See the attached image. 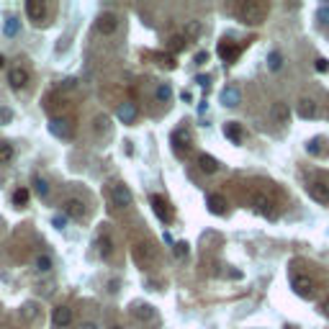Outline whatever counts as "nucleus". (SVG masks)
Instances as JSON below:
<instances>
[{"mask_svg": "<svg viewBox=\"0 0 329 329\" xmlns=\"http://www.w3.org/2000/svg\"><path fill=\"white\" fill-rule=\"evenodd\" d=\"M239 18L244 21V24L249 26H257V24H263V21L268 18L270 13V5L265 3V0H244V3L239 5Z\"/></svg>", "mask_w": 329, "mask_h": 329, "instance_id": "nucleus-1", "label": "nucleus"}, {"mask_svg": "<svg viewBox=\"0 0 329 329\" xmlns=\"http://www.w3.org/2000/svg\"><path fill=\"white\" fill-rule=\"evenodd\" d=\"M131 260L137 265H142V268H147L154 260V247L150 244V242H137L131 247Z\"/></svg>", "mask_w": 329, "mask_h": 329, "instance_id": "nucleus-2", "label": "nucleus"}, {"mask_svg": "<svg viewBox=\"0 0 329 329\" xmlns=\"http://www.w3.org/2000/svg\"><path fill=\"white\" fill-rule=\"evenodd\" d=\"M111 201H113V206H119V209H129L134 203V196L123 183H116V185H111Z\"/></svg>", "mask_w": 329, "mask_h": 329, "instance_id": "nucleus-3", "label": "nucleus"}, {"mask_svg": "<svg viewBox=\"0 0 329 329\" xmlns=\"http://www.w3.org/2000/svg\"><path fill=\"white\" fill-rule=\"evenodd\" d=\"M190 144H193V139H190V131H188V129H175V131H173V150H175L180 157L188 154Z\"/></svg>", "mask_w": 329, "mask_h": 329, "instance_id": "nucleus-4", "label": "nucleus"}, {"mask_svg": "<svg viewBox=\"0 0 329 329\" xmlns=\"http://www.w3.org/2000/svg\"><path fill=\"white\" fill-rule=\"evenodd\" d=\"M95 29H98V33H103V36H111V33L119 29L116 13H100L98 21H95Z\"/></svg>", "mask_w": 329, "mask_h": 329, "instance_id": "nucleus-5", "label": "nucleus"}, {"mask_svg": "<svg viewBox=\"0 0 329 329\" xmlns=\"http://www.w3.org/2000/svg\"><path fill=\"white\" fill-rule=\"evenodd\" d=\"M293 291H296L301 299H311L314 296V280L309 275H296L293 278Z\"/></svg>", "mask_w": 329, "mask_h": 329, "instance_id": "nucleus-6", "label": "nucleus"}, {"mask_svg": "<svg viewBox=\"0 0 329 329\" xmlns=\"http://www.w3.org/2000/svg\"><path fill=\"white\" fill-rule=\"evenodd\" d=\"M252 206H255V211L257 213H263V216H268V219H273L275 216V203L273 201H270L268 196H265V193H257V196H255V201H252Z\"/></svg>", "mask_w": 329, "mask_h": 329, "instance_id": "nucleus-7", "label": "nucleus"}, {"mask_svg": "<svg viewBox=\"0 0 329 329\" xmlns=\"http://www.w3.org/2000/svg\"><path fill=\"white\" fill-rule=\"evenodd\" d=\"M26 16L31 21H44L47 18V3L44 0H26Z\"/></svg>", "mask_w": 329, "mask_h": 329, "instance_id": "nucleus-8", "label": "nucleus"}, {"mask_svg": "<svg viewBox=\"0 0 329 329\" xmlns=\"http://www.w3.org/2000/svg\"><path fill=\"white\" fill-rule=\"evenodd\" d=\"M49 134L52 137H60V139H67L72 134V126L67 119H52L49 121Z\"/></svg>", "mask_w": 329, "mask_h": 329, "instance_id": "nucleus-9", "label": "nucleus"}, {"mask_svg": "<svg viewBox=\"0 0 329 329\" xmlns=\"http://www.w3.org/2000/svg\"><path fill=\"white\" fill-rule=\"evenodd\" d=\"M150 206H152V211H154V216L160 219V221H170V209H167V201L162 198V196H152L150 198Z\"/></svg>", "mask_w": 329, "mask_h": 329, "instance_id": "nucleus-10", "label": "nucleus"}, {"mask_svg": "<svg viewBox=\"0 0 329 329\" xmlns=\"http://www.w3.org/2000/svg\"><path fill=\"white\" fill-rule=\"evenodd\" d=\"M8 83H10V88H16V90L26 88V83H29V72L24 70V67H13V70L8 72Z\"/></svg>", "mask_w": 329, "mask_h": 329, "instance_id": "nucleus-11", "label": "nucleus"}, {"mask_svg": "<svg viewBox=\"0 0 329 329\" xmlns=\"http://www.w3.org/2000/svg\"><path fill=\"white\" fill-rule=\"evenodd\" d=\"M64 213L72 219H83L85 216V203L80 198H67L64 201Z\"/></svg>", "mask_w": 329, "mask_h": 329, "instance_id": "nucleus-12", "label": "nucleus"}, {"mask_svg": "<svg viewBox=\"0 0 329 329\" xmlns=\"http://www.w3.org/2000/svg\"><path fill=\"white\" fill-rule=\"evenodd\" d=\"M72 322V309H67V306H57L52 311V324L54 327H67Z\"/></svg>", "mask_w": 329, "mask_h": 329, "instance_id": "nucleus-13", "label": "nucleus"}, {"mask_svg": "<svg viewBox=\"0 0 329 329\" xmlns=\"http://www.w3.org/2000/svg\"><path fill=\"white\" fill-rule=\"evenodd\" d=\"M224 137L229 139V142H234V144H239L242 137H244V129H242L237 121H226V123H224Z\"/></svg>", "mask_w": 329, "mask_h": 329, "instance_id": "nucleus-14", "label": "nucleus"}, {"mask_svg": "<svg viewBox=\"0 0 329 329\" xmlns=\"http://www.w3.org/2000/svg\"><path fill=\"white\" fill-rule=\"evenodd\" d=\"M206 206H209V211L213 213V216H224V213L229 211V206H226V198H224V196H209Z\"/></svg>", "mask_w": 329, "mask_h": 329, "instance_id": "nucleus-15", "label": "nucleus"}, {"mask_svg": "<svg viewBox=\"0 0 329 329\" xmlns=\"http://www.w3.org/2000/svg\"><path fill=\"white\" fill-rule=\"evenodd\" d=\"M239 98H242V93H239V88H234V85H229V88L221 90V103H224L226 108H234L237 103H239Z\"/></svg>", "mask_w": 329, "mask_h": 329, "instance_id": "nucleus-16", "label": "nucleus"}, {"mask_svg": "<svg viewBox=\"0 0 329 329\" xmlns=\"http://www.w3.org/2000/svg\"><path fill=\"white\" fill-rule=\"evenodd\" d=\"M296 113L301 119H314L316 116V103L311 98H301L299 103H296Z\"/></svg>", "mask_w": 329, "mask_h": 329, "instance_id": "nucleus-17", "label": "nucleus"}, {"mask_svg": "<svg viewBox=\"0 0 329 329\" xmlns=\"http://www.w3.org/2000/svg\"><path fill=\"white\" fill-rule=\"evenodd\" d=\"M198 167H201L206 175H213L221 165H219L216 157H211V154H198Z\"/></svg>", "mask_w": 329, "mask_h": 329, "instance_id": "nucleus-18", "label": "nucleus"}, {"mask_svg": "<svg viewBox=\"0 0 329 329\" xmlns=\"http://www.w3.org/2000/svg\"><path fill=\"white\" fill-rule=\"evenodd\" d=\"M131 316H137V319H142V322H150V319H154V309L150 303H134L131 306Z\"/></svg>", "mask_w": 329, "mask_h": 329, "instance_id": "nucleus-19", "label": "nucleus"}, {"mask_svg": "<svg viewBox=\"0 0 329 329\" xmlns=\"http://www.w3.org/2000/svg\"><path fill=\"white\" fill-rule=\"evenodd\" d=\"M116 116L123 121V123H134V119H137V106L134 103H121L116 108Z\"/></svg>", "mask_w": 329, "mask_h": 329, "instance_id": "nucleus-20", "label": "nucleus"}, {"mask_svg": "<svg viewBox=\"0 0 329 329\" xmlns=\"http://www.w3.org/2000/svg\"><path fill=\"white\" fill-rule=\"evenodd\" d=\"M309 193H311V198H314V201L329 203V188H327L324 183H309Z\"/></svg>", "mask_w": 329, "mask_h": 329, "instance_id": "nucleus-21", "label": "nucleus"}, {"mask_svg": "<svg viewBox=\"0 0 329 329\" xmlns=\"http://www.w3.org/2000/svg\"><path fill=\"white\" fill-rule=\"evenodd\" d=\"M31 188H33V193H36L39 198H47L49 196V183H47V178H44V175H33Z\"/></svg>", "mask_w": 329, "mask_h": 329, "instance_id": "nucleus-22", "label": "nucleus"}, {"mask_svg": "<svg viewBox=\"0 0 329 329\" xmlns=\"http://www.w3.org/2000/svg\"><path fill=\"white\" fill-rule=\"evenodd\" d=\"M95 247H98V255H100V257H108V255H111V249H113L111 237H108V234H100V237H98V242H95Z\"/></svg>", "mask_w": 329, "mask_h": 329, "instance_id": "nucleus-23", "label": "nucleus"}, {"mask_svg": "<svg viewBox=\"0 0 329 329\" xmlns=\"http://www.w3.org/2000/svg\"><path fill=\"white\" fill-rule=\"evenodd\" d=\"M185 44H188V39L183 36V33H178V36H170L167 49H170V54H178V52H183V49H185Z\"/></svg>", "mask_w": 329, "mask_h": 329, "instance_id": "nucleus-24", "label": "nucleus"}, {"mask_svg": "<svg viewBox=\"0 0 329 329\" xmlns=\"http://www.w3.org/2000/svg\"><path fill=\"white\" fill-rule=\"evenodd\" d=\"M280 67H283V54L280 52H270L268 54V70L270 72H278Z\"/></svg>", "mask_w": 329, "mask_h": 329, "instance_id": "nucleus-25", "label": "nucleus"}, {"mask_svg": "<svg viewBox=\"0 0 329 329\" xmlns=\"http://www.w3.org/2000/svg\"><path fill=\"white\" fill-rule=\"evenodd\" d=\"M18 31H21V24H18V18H16V16L5 18V26H3V33H5V36H16Z\"/></svg>", "mask_w": 329, "mask_h": 329, "instance_id": "nucleus-26", "label": "nucleus"}, {"mask_svg": "<svg viewBox=\"0 0 329 329\" xmlns=\"http://www.w3.org/2000/svg\"><path fill=\"white\" fill-rule=\"evenodd\" d=\"M157 62H160L162 67H165V70H175V54H170V52H160V54H157Z\"/></svg>", "mask_w": 329, "mask_h": 329, "instance_id": "nucleus-27", "label": "nucleus"}, {"mask_svg": "<svg viewBox=\"0 0 329 329\" xmlns=\"http://www.w3.org/2000/svg\"><path fill=\"white\" fill-rule=\"evenodd\" d=\"M13 160V144H8V142H0V165H5Z\"/></svg>", "mask_w": 329, "mask_h": 329, "instance_id": "nucleus-28", "label": "nucleus"}, {"mask_svg": "<svg viewBox=\"0 0 329 329\" xmlns=\"http://www.w3.org/2000/svg\"><path fill=\"white\" fill-rule=\"evenodd\" d=\"M288 116H291V111H288L286 103H275L273 106V119L275 121H288Z\"/></svg>", "mask_w": 329, "mask_h": 329, "instance_id": "nucleus-29", "label": "nucleus"}, {"mask_svg": "<svg viewBox=\"0 0 329 329\" xmlns=\"http://www.w3.org/2000/svg\"><path fill=\"white\" fill-rule=\"evenodd\" d=\"M36 270H39V273H49V270H52V257L49 255H39L36 257Z\"/></svg>", "mask_w": 329, "mask_h": 329, "instance_id": "nucleus-30", "label": "nucleus"}, {"mask_svg": "<svg viewBox=\"0 0 329 329\" xmlns=\"http://www.w3.org/2000/svg\"><path fill=\"white\" fill-rule=\"evenodd\" d=\"M26 201H29V188H18L13 193V203L16 206H26Z\"/></svg>", "mask_w": 329, "mask_h": 329, "instance_id": "nucleus-31", "label": "nucleus"}, {"mask_svg": "<svg viewBox=\"0 0 329 329\" xmlns=\"http://www.w3.org/2000/svg\"><path fill=\"white\" fill-rule=\"evenodd\" d=\"M95 131H98V134H106V131H108V116H106V113L95 116Z\"/></svg>", "mask_w": 329, "mask_h": 329, "instance_id": "nucleus-32", "label": "nucleus"}, {"mask_svg": "<svg viewBox=\"0 0 329 329\" xmlns=\"http://www.w3.org/2000/svg\"><path fill=\"white\" fill-rule=\"evenodd\" d=\"M219 54L224 57V60H226V62H232V60H234V57H237V49H232V47H229V44H221V47H219Z\"/></svg>", "mask_w": 329, "mask_h": 329, "instance_id": "nucleus-33", "label": "nucleus"}, {"mask_svg": "<svg viewBox=\"0 0 329 329\" xmlns=\"http://www.w3.org/2000/svg\"><path fill=\"white\" fill-rule=\"evenodd\" d=\"M154 95H157V100H170V95H173V90H170V85H160V88H157L154 90Z\"/></svg>", "mask_w": 329, "mask_h": 329, "instance_id": "nucleus-34", "label": "nucleus"}, {"mask_svg": "<svg viewBox=\"0 0 329 329\" xmlns=\"http://www.w3.org/2000/svg\"><path fill=\"white\" fill-rule=\"evenodd\" d=\"M316 21L324 26H329V5H322L319 10H316Z\"/></svg>", "mask_w": 329, "mask_h": 329, "instance_id": "nucleus-35", "label": "nucleus"}, {"mask_svg": "<svg viewBox=\"0 0 329 329\" xmlns=\"http://www.w3.org/2000/svg\"><path fill=\"white\" fill-rule=\"evenodd\" d=\"M24 316H26V319H36V316H39V306L36 303H26L24 306Z\"/></svg>", "mask_w": 329, "mask_h": 329, "instance_id": "nucleus-36", "label": "nucleus"}, {"mask_svg": "<svg viewBox=\"0 0 329 329\" xmlns=\"http://www.w3.org/2000/svg\"><path fill=\"white\" fill-rule=\"evenodd\" d=\"M314 70H316V72H327V70H329V60H324V57H316Z\"/></svg>", "mask_w": 329, "mask_h": 329, "instance_id": "nucleus-37", "label": "nucleus"}, {"mask_svg": "<svg viewBox=\"0 0 329 329\" xmlns=\"http://www.w3.org/2000/svg\"><path fill=\"white\" fill-rule=\"evenodd\" d=\"M173 252H175V257H185L188 255V242H178L173 247Z\"/></svg>", "mask_w": 329, "mask_h": 329, "instance_id": "nucleus-38", "label": "nucleus"}, {"mask_svg": "<svg viewBox=\"0 0 329 329\" xmlns=\"http://www.w3.org/2000/svg\"><path fill=\"white\" fill-rule=\"evenodd\" d=\"M306 152H309V154H319L322 152V144L316 142V139H311L309 144H306Z\"/></svg>", "mask_w": 329, "mask_h": 329, "instance_id": "nucleus-39", "label": "nucleus"}, {"mask_svg": "<svg viewBox=\"0 0 329 329\" xmlns=\"http://www.w3.org/2000/svg\"><path fill=\"white\" fill-rule=\"evenodd\" d=\"M188 36H201V24H188L185 39H188Z\"/></svg>", "mask_w": 329, "mask_h": 329, "instance_id": "nucleus-40", "label": "nucleus"}, {"mask_svg": "<svg viewBox=\"0 0 329 329\" xmlns=\"http://www.w3.org/2000/svg\"><path fill=\"white\" fill-rule=\"evenodd\" d=\"M10 119H13V113H10L8 108H0V123H3V126L10 123Z\"/></svg>", "mask_w": 329, "mask_h": 329, "instance_id": "nucleus-41", "label": "nucleus"}, {"mask_svg": "<svg viewBox=\"0 0 329 329\" xmlns=\"http://www.w3.org/2000/svg\"><path fill=\"white\" fill-rule=\"evenodd\" d=\"M75 88H77L75 77H67V80H62V90H75Z\"/></svg>", "mask_w": 329, "mask_h": 329, "instance_id": "nucleus-42", "label": "nucleus"}, {"mask_svg": "<svg viewBox=\"0 0 329 329\" xmlns=\"http://www.w3.org/2000/svg\"><path fill=\"white\" fill-rule=\"evenodd\" d=\"M206 60H209V54H206V52H198V54H196V62H198V64H203Z\"/></svg>", "mask_w": 329, "mask_h": 329, "instance_id": "nucleus-43", "label": "nucleus"}, {"mask_svg": "<svg viewBox=\"0 0 329 329\" xmlns=\"http://www.w3.org/2000/svg\"><path fill=\"white\" fill-rule=\"evenodd\" d=\"M54 226L57 229H64V216H54Z\"/></svg>", "mask_w": 329, "mask_h": 329, "instance_id": "nucleus-44", "label": "nucleus"}, {"mask_svg": "<svg viewBox=\"0 0 329 329\" xmlns=\"http://www.w3.org/2000/svg\"><path fill=\"white\" fill-rule=\"evenodd\" d=\"M322 309H324V314H327V316H329V299H327V301H324V303H322Z\"/></svg>", "mask_w": 329, "mask_h": 329, "instance_id": "nucleus-45", "label": "nucleus"}, {"mask_svg": "<svg viewBox=\"0 0 329 329\" xmlns=\"http://www.w3.org/2000/svg\"><path fill=\"white\" fill-rule=\"evenodd\" d=\"M3 64H5V57H3V54H0V67H3Z\"/></svg>", "mask_w": 329, "mask_h": 329, "instance_id": "nucleus-46", "label": "nucleus"}, {"mask_svg": "<svg viewBox=\"0 0 329 329\" xmlns=\"http://www.w3.org/2000/svg\"><path fill=\"white\" fill-rule=\"evenodd\" d=\"M83 329H95V324H85Z\"/></svg>", "mask_w": 329, "mask_h": 329, "instance_id": "nucleus-47", "label": "nucleus"}, {"mask_svg": "<svg viewBox=\"0 0 329 329\" xmlns=\"http://www.w3.org/2000/svg\"><path fill=\"white\" fill-rule=\"evenodd\" d=\"M113 329H121V327H113Z\"/></svg>", "mask_w": 329, "mask_h": 329, "instance_id": "nucleus-48", "label": "nucleus"}]
</instances>
